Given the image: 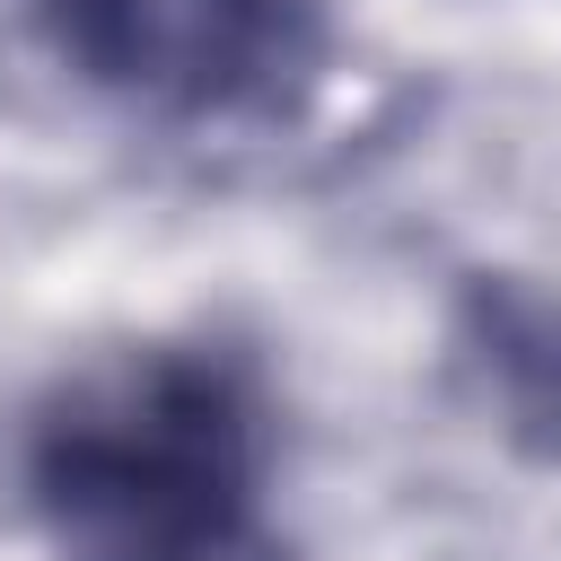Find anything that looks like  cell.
Returning <instances> with one entry per match:
<instances>
[{
	"label": "cell",
	"mask_w": 561,
	"mask_h": 561,
	"mask_svg": "<svg viewBox=\"0 0 561 561\" xmlns=\"http://www.w3.org/2000/svg\"><path fill=\"white\" fill-rule=\"evenodd\" d=\"M272 465L263 377L219 342H123L79 359L18 447L53 561H228Z\"/></svg>",
	"instance_id": "obj_1"
},
{
	"label": "cell",
	"mask_w": 561,
	"mask_h": 561,
	"mask_svg": "<svg viewBox=\"0 0 561 561\" xmlns=\"http://www.w3.org/2000/svg\"><path fill=\"white\" fill-rule=\"evenodd\" d=\"M44 53L149 123L289 114L324 70V0H18Z\"/></svg>",
	"instance_id": "obj_2"
},
{
	"label": "cell",
	"mask_w": 561,
	"mask_h": 561,
	"mask_svg": "<svg viewBox=\"0 0 561 561\" xmlns=\"http://www.w3.org/2000/svg\"><path fill=\"white\" fill-rule=\"evenodd\" d=\"M456 368L491 412L500 447L561 465V289L535 272H465Z\"/></svg>",
	"instance_id": "obj_3"
}]
</instances>
